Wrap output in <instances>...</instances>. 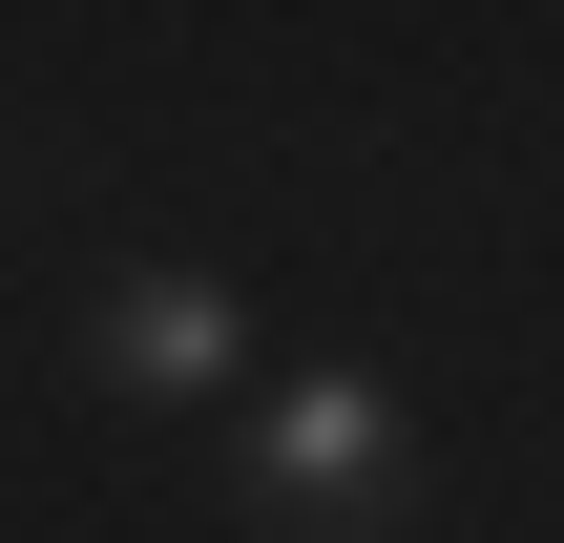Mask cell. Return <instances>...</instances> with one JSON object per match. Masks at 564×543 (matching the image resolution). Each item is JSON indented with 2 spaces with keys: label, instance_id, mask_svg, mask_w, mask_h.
Wrapping results in <instances>:
<instances>
[{
  "label": "cell",
  "instance_id": "6da1fadb",
  "mask_svg": "<svg viewBox=\"0 0 564 543\" xmlns=\"http://www.w3.org/2000/svg\"><path fill=\"white\" fill-rule=\"evenodd\" d=\"M251 502L293 543H398L419 523V419H398V377H356V356L272 377V398H251Z\"/></svg>",
  "mask_w": 564,
  "mask_h": 543
},
{
  "label": "cell",
  "instance_id": "7a4b0ae2",
  "mask_svg": "<svg viewBox=\"0 0 564 543\" xmlns=\"http://www.w3.org/2000/svg\"><path fill=\"white\" fill-rule=\"evenodd\" d=\"M230 377H251V293L230 272H126L105 293V398L167 419V398H230Z\"/></svg>",
  "mask_w": 564,
  "mask_h": 543
}]
</instances>
